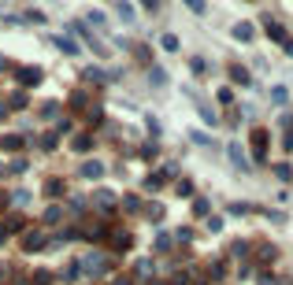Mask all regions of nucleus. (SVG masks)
Returning a JSON list of instances; mask_svg holds the SVG:
<instances>
[{
	"mask_svg": "<svg viewBox=\"0 0 293 285\" xmlns=\"http://www.w3.org/2000/svg\"><path fill=\"white\" fill-rule=\"evenodd\" d=\"M230 160H234V167H238V170H249V160L241 156V145H230Z\"/></svg>",
	"mask_w": 293,
	"mask_h": 285,
	"instance_id": "nucleus-1",
	"label": "nucleus"
},
{
	"mask_svg": "<svg viewBox=\"0 0 293 285\" xmlns=\"http://www.w3.org/2000/svg\"><path fill=\"white\" fill-rule=\"evenodd\" d=\"M234 37H238V41H253V26H249V23H238V26H234Z\"/></svg>",
	"mask_w": 293,
	"mask_h": 285,
	"instance_id": "nucleus-2",
	"label": "nucleus"
},
{
	"mask_svg": "<svg viewBox=\"0 0 293 285\" xmlns=\"http://www.w3.org/2000/svg\"><path fill=\"white\" fill-rule=\"evenodd\" d=\"M230 78L241 82V85H249V71H245V67H230Z\"/></svg>",
	"mask_w": 293,
	"mask_h": 285,
	"instance_id": "nucleus-3",
	"label": "nucleus"
},
{
	"mask_svg": "<svg viewBox=\"0 0 293 285\" xmlns=\"http://www.w3.org/2000/svg\"><path fill=\"white\" fill-rule=\"evenodd\" d=\"M260 259H275V248L271 245H260Z\"/></svg>",
	"mask_w": 293,
	"mask_h": 285,
	"instance_id": "nucleus-4",
	"label": "nucleus"
},
{
	"mask_svg": "<svg viewBox=\"0 0 293 285\" xmlns=\"http://www.w3.org/2000/svg\"><path fill=\"white\" fill-rule=\"evenodd\" d=\"M186 4H190L193 11H204V0H186Z\"/></svg>",
	"mask_w": 293,
	"mask_h": 285,
	"instance_id": "nucleus-5",
	"label": "nucleus"
}]
</instances>
